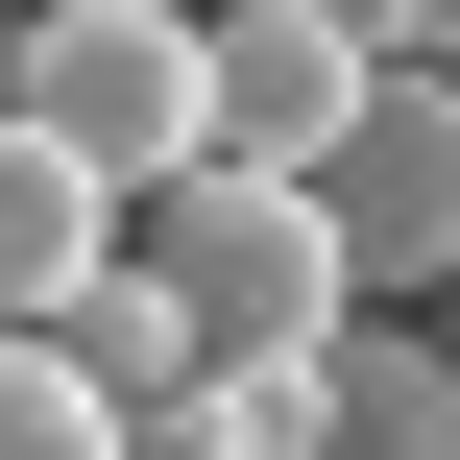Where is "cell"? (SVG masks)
I'll use <instances>...</instances> for the list:
<instances>
[{"instance_id":"9c48e42d","label":"cell","mask_w":460,"mask_h":460,"mask_svg":"<svg viewBox=\"0 0 460 460\" xmlns=\"http://www.w3.org/2000/svg\"><path fill=\"white\" fill-rule=\"evenodd\" d=\"M121 460H291V388H194V412H121Z\"/></svg>"},{"instance_id":"3957f363","label":"cell","mask_w":460,"mask_h":460,"mask_svg":"<svg viewBox=\"0 0 460 460\" xmlns=\"http://www.w3.org/2000/svg\"><path fill=\"white\" fill-rule=\"evenodd\" d=\"M315 243H340L364 315H388V291L460 315V73H364V121L315 146Z\"/></svg>"},{"instance_id":"8992f818","label":"cell","mask_w":460,"mask_h":460,"mask_svg":"<svg viewBox=\"0 0 460 460\" xmlns=\"http://www.w3.org/2000/svg\"><path fill=\"white\" fill-rule=\"evenodd\" d=\"M97 267H121V194H97L49 121H0V340H49Z\"/></svg>"},{"instance_id":"6da1fadb","label":"cell","mask_w":460,"mask_h":460,"mask_svg":"<svg viewBox=\"0 0 460 460\" xmlns=\"http://www.w3.org/2000/svg\"><path fill=\"white\" fill-rule=\"evenodd\" d=\"M121 267L194 315V364L218 388H291L364 291H340V243H315V170H170L146 218H121Z\"/></svg>"},{"instance_id":"52a82bcc","label":"cell","mask_w":460,"mask_h":460,"mask_svg":"<svg viewBox=\"0 0 460 460\" xmlns=\"http://www.w3.org/2000/svg\"><path fill=\"white\" fill-rule=\"evenodd\" d=\"M49 340H73V388H97V412H194V388H218V364H194V315H170L146 267H97Z\"/></svg>"},{"instance_id":"8fae6325","label":"cell","mask_w":460,"mask_h":460,"mask_svg":"<svg viewBox=\"0 0 460 460\" xmlns=\"http://www.w3.org/2000/svg\"><path fill=\"white\" fill-rule=\"evenodd\" d=\"M437 49H460V0H437Z\"/></svg>"},{"instance_id":"7c38bea8","label":"cell","mask_w":460,"mask_h":460,"mask_svg":"<svg viewBox=\"0 0 460 460\" xmlns=\"http://www.w3.org/2000/svg\"><path fill=\"white\" fill-rule=\"evenodd\" d=\"M0 24H24V0H0Z\"/></svg>"},{"instance_id":"ba28073f","label":"cell","mask_w":460,"mask_h":460,"mask_svg":"<svg viewBox=\"0 0 460 460\" xmlns=\"http://www.w3.org/2000/svg\"><path fill=\"white\" fill-rule=\"evenodd\" d=\"M0 460H121V412L73 388V340H0Z\"/></svg>"},{"instance_id":"30bf717a","label":"cell","mask_w":460,"mask_h":460,"mask_svg":"<svg viewBox=\"0 0 460 460\" xmlns=\"http://www.w3.org/2000/svg\"><path fill=\"white\" fill-rule=\"evenodd\" d=\"M315 24H388V0H315Z\"/></svg>"},{"instance_id":"277c9868","label":"cell","mask_w":460,"mask_h":460,"mask_svg":"<svg viewBox=\"0 0 460 460\" xmlns=\"http://www.w3.org/2000/svg\"><path fill=\"white\" fill-rule=\"evenodd\" d=\"M194 49H218V170H315L364 121V24H315V0H218Z\"/></svg>"},{"instance_id":"5b68a950","label":"cell","mask_w":460,"mask_h":460,"mask_svg":"<svg viewBox=\"0 0 460 460\" xmlns=\"http://www.w3.org/2000/svg\"><path fill=\"white\" fill-rule=\"evenodd\" d=\"M291 460H460V340L340 315V340L291 364Z\"/></svg>"},{"instance_id":"7a4b0ae2","label":"cell","mask_w":460,"mask_h":460,"mask_svg":"<svg viewBox=\"0 0 460 460\" xmlns=\"http://www.w3.org/2000/svg\"><path fill=\"white\" fill-rule=\"evenodd\" d=\"M0 49H24V73H0V121H49L121 218H146L170 170H218V49H194V0H24Z\"/></svg>"}]
</instances>
